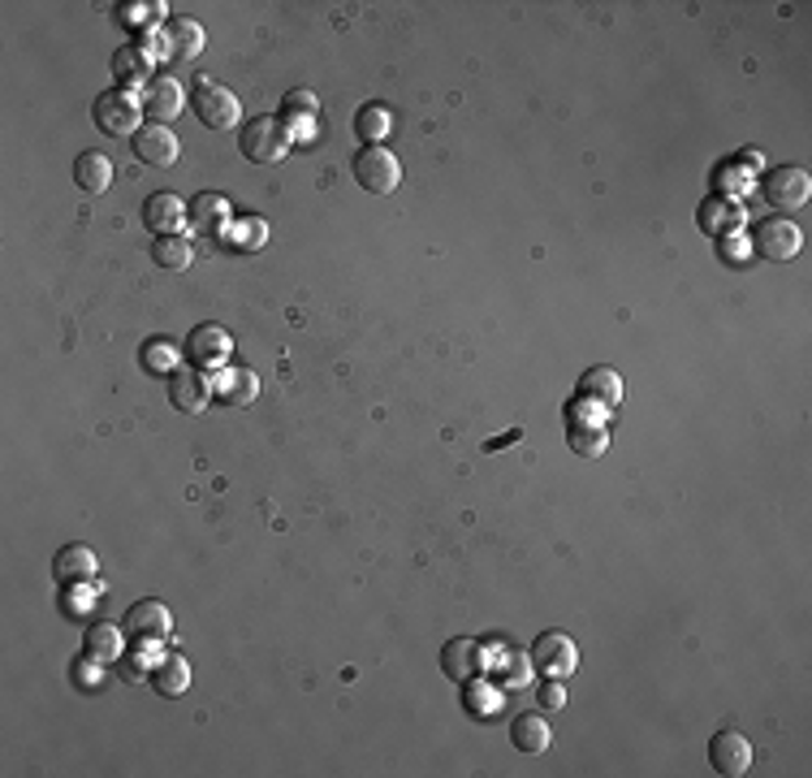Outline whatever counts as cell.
Listing matches in <instances>:
<instances>
[{
    "label": "cell",
    "mask_w": 812,
    "mask_h": 778,
    "mask_svg": "<svg viewBox=\"0 0 812 778\" xmlns=\"http://www.w3.org/2000/svg\"><path fill=\"white\" fill-rule=\"evenodd\" d=\"M238 147L251 165H277L294 147V134L282 125V118H251L238 130Z\"/></svg>",
    "instance_id": "obj_1"
},
{
    "label": "cell",
    "mask_w": 812,
    "mask_h": 778,
    "mask_svg": "<svg viewBox=\"0 0 812 778\" xmlns=\"http://www.w3.org/2000/svg\"><path fill=\"white\" fill-rule=\"evenodd\" d=\"M91 118L96 125L109 134V139H134L147 121H143V105L139 96H130L125 87H113V91H100L96 105H91Z\"/></svg>",
    "instance_id": "obj_2"
},
{
    "label": "cell",
    "mask_w": 812,
    "mask_h": 778,
    "mask_svg": "<svg viewBox=\"0 0 812 778\" xmlns=\"http://www.w3.org/2000/svg\"><path fill=\"white\" fill-rule=\"evenodd\" d=\"M190 105H195V118L204 121L208 130H233L242 121V105L226 83L217 78H195L190 87Z\"/></svg>",
    "instance_id": "obj_3"
},
{
    "label": "cell",
    "mask_w": 812,
    "mask_h": 778,
    "mask_svg": "<svg viewBox=\"0 0 812 778\" xmlns=\"http://www.w3.org/2000/svg\"><path fill=\"white\" fill-rule=\"evenodd\" d=\"M350 174H354V182H359L363 190H372V195H389V190L403 182V165H398V156H394L389 147H381V143H363V147L354 152V161H350Z\"/></svg>",
    "instance_id": "obj_4"
},
{
    "label": "cell",
    "mask_w": 812,
    "mask_h": 778,
    "mask_svg": "<svg viewBox=\"0 0 812 778\" xmlns=\"http://www.w3.org/2000/svg\"><path fill=\"white\" fill-rule=\"evenodd\" d=\"M527 661H531V670H540L545 679H567V675L580 670V649H575V640H571L567 632H545V636H536Z\"/></svg>",
    "instance_id": "obj_5"
},
{
    "label": "cell",
    "mask_w": 812,
    "mask_h": 778,
    "mask_svg": "<svg viewBox=\"0 0 812 778\" xmlns=\"http://www.w3.org/2000/svg\"><path fill=\"white\" fill-rule=\"evenodd\" d=\"M753 246L756 255L782 264V260H795L800 255L804 234H800V226L791 217H760V221H753Z\"/></svg>",
    "instance_id": "obj_6"
},
{
    "label": "cell",
    "mask_w": 812,
    "mask_h": 778,
    "mask_svg": "<svg viewBox=\"0 0 812 778\" xmlns=\"http://www.w3.org/2000/svg\"><path fill=\"white\" fill-rule=\"evenodd\" d=\"M125 636L139 640V645H156V640H169L174 636V614L165 601H134L125 610Z\"/></svg>",
    "instance_id": "obj_7"
},
{
    "label": "cell",
    "mask_w": 812,
    "mask_h": 778,
    "mask_svg": "<svg viewBox=\"0 0 812 778\" xmlns=\"http://www.w3.org/2000/svg\"><path fill=\"white\" fill-rule=\"evenodd\" d=\"M760 190H765V199H769V208H778V212H795V208H804L812 195V182L804 169H795V165H778V169H769L765 182H760Z\"/></svg>",
    "instance_id": "obj_8"
},
{
    "label": "cell",
    "mask_w": 812,
    "mask_h": 778,
    "mask_svg": "<svg viewBox=\"0 0 812 778\" xmlns=\"http://www.w3.org/2000/svg\"><path fill=\"white\" fill-rule=\"evenodd\" d=\"M709 761H713V770L726 778H739L753 770V739L744 735V731H735V726H726V731H717L713 735V744H709Z\"/></svg>",
    "instance_id": "obj_9"
},
{
    "label": "cell",
    "mask_w": 812,
    "mask_h": 778,
    "mask_svg": "<svg viewBox=\"0 0 812 778\" xmlns=\"http://www.w3.org/2000/svg\"><path fill=\"white\" fill-rule=\"evenodd\" d=\"M161 57H169L174 65H190V61L204 53V26L195 18H169L161 26V44H156Z\"/></svg>",
    "instance_id": "obj_10"
},
{
    "label": "cell",
    "mask_w": 812,
    "mask_h": 778,
    "mask_svg": "<svg viewBox=\"0 0 812 778\" xmlns=\"http://www.w3.org/2000/svg\"><path fill=\"white\" fill-rule=\"evenodd\" d=\"M139 105H143V118L147 121H161V125H169V121L182 113V105H186V96H182V83L169 78V74H152L147 83H143V96H139Z\"/></svg>",
    "instance_id": "obj_11"
},
{
    "label": "cell",
    "mask_w": 812,
    "mask_h": 778,
    "mask_svg": "<svg viewBox=\"0 0 812 778\" xmlns=\"http://www.w3.org/2000/svg\"><path fill=\"white\" fill-rule=\"evenodd\" d=\"M233 355V338L221 325H199L186 338V360L195 368H226Z\"/></svg>",
    "instance_id": "obj_12"
},
{
    "label": "cell",
    "mask_w": 812,
    "mask_h": 778,
    "mask_svg": "<svg viewBox=\"0 0 812 778\" xmlns=\"http://www.w3.org/2000/svg\"><path fill=\"white\" fill-rule=\"evenodd\" d=\"M208 398H212V381L204 376V368L190 363V368H177L169 376V403L182 416H199L208 407Z\"/></svg>",
    "instance_id": "obj_13"
},
{
    "label": "cell",
    "mask_w": 812,
    "mask_h": 778,
    "mask_svg": "<svg viewBox=\"0 0 812 778\" xmlns=\"http://www.w3.org/2000/svg\"><path fill=\"white\" fill-rule=\"evenodd\" d=\"M177 152H182V143H177V134L169 125H161V121H147L139 134H134V156L143 161V165H156V169H169L177 161Z\"/></svg>",
    "instance_id": "obj_14"
},
{
    "label": "cell",
    "mask_w": 812,
    "mask_h": 778,
    "mask_svg": "<svg viewBox=\"0 0 812 778\" xmlns=\"http://www.w3.org/2000/svg\"><path fill=\"white\" fill-rule=\"evenodd\" d=\"M441 670H446L454 683H471V679H480V670H484V645H480V640H471V636H454V640H446V645H441Z\"/></svg>",
    "instance_id": "obj_15"
},
{
    "label": "cell",
    "mask_w": 812,
    "mask_h": 778,
    "mask_svg": "<svg viewBox=\"0 0 812 778\" xmlns=\"http://www.w3.org/2000/svg\"><path fill=\"white\" fill-rule=\"evenodd\" d=\"M233 221V208L226 195H212V190H204V195H195V204H190V226H195V234L199 239H212L221 242L226 234V226Z\"/></svg>",
    "instance_id": "obj_16"
},
{
    "label": "cell",
    "mask_w": 812,
    "mask_h": 778,
    "mask_svg": "<svg viewBox=\"0 0 812 778\" xmlns=\"http://www.w3.org/2000/svg\"><path fill=\"white\" fill-rule=\"evenodd\" d=\"M96 571H100V558H96V549H87V545H61L57 558H53L57 584H87Z\"/></svg>",
    "instance_id": "obj_17"
},
{
    "label": "cell",
    "mask_w": 812,
    "mask_h": 778,
    "mask_svg": "<svg viewBox=\"0 0 812 778\" xmlns=\"http://www.w3.org/2000/svg\"><path fill=\"white\" fill-rule=\"evenodd\" d=\"M143 221H147V230L161 239V234H177L182 230V221H186V204L177 199L174 190H156V195H147V204H143Z\"/></svg>",
    "instance_id": "obj_18"
},
{
    "label": "cell",
    "mask_w": 812,
    "mask_h": 778,
    "mask_svg": "<svg viewBox=\"0 0 812 778\" xmlns=\"http://www.w3.org/2000/svg\"><path fill=\"white\" fill-rule=\"evenodd\" d=\"M255 394H260V376L251 368H226L212 381V398L226 407H246V403H255Z\"/></svg>",
    "instance_id": "obj_19"
},
{
    "label": "cell",
    "mask_w": 812,
    "mask_h": 778,
    "mask_svg": "<svg viewBox=\"0 0 812 778\" xmlns=\"http://www.w3.org/2000/svg\"><path fill=\"white\" fill-rule=\"evenodd\" d=\"M580 398L596 407H618L623 403V376L614 368H588L580 376Z\"/></svg>",
    "instance_id": "obj_20"
},
{
    "label": "cell",
    "mask_w": 812,
    "mask_h": 778,
    "mask_svg": "<svg viewBox=\"0 0 812 778\" xmlns=\"http://www.w3.org/2000/svg\"><path fill=\"white\" fill-rule=\"evenodd\" d=\"M83 654L100 661H117L125 654V627H117L109 618H96L87 632H83Z\"/></svg>",
    "instance_id": "obj_21"
},
{
    "label": "cell",
    "mask_w": 812,
    "mask_h": 778,
    "mask_svg": "<svg viewBox=\"0 0 812 778\" xmlns=\"http://www.w3.org/2000/svg\"><path fill=\"white\" fill-rule=\"evenodd\" d=\"M74 182H78V190H87V195H105V190L113 186V161H109L105 152H83V156L74 161Z\"/></svg>",
    "instance_id": "obj_22"
},
{
    "label": "cell",
    "mask_w": 812,
    "mask_h": 778,
    "mask_svg": "<svg viewBox=\"0 0 812 778\" xmlns=\"http://www.w3.org/2000/svg\"><path fill=\"white\" fill-rule=\"evenodd\" d=\"M113 78L121 87H134V83H147L152 78V53L139 48V44H125L113 53Z\"/></svg>",
    "instance_id": "obj_23"
},
{
    "label": "cell",
    "mask_w": 812,
    "mask_h": 778,
    "mask_svg": "<svg viewBox=\"0 0 812 778\" xmlns=\"http://www.w3.org/2000/svg\"><path fill=\"white\" fill-rule=\"evenodd\" d=\"M549 739H553V731H549L545 714H519V719L511 722V744L519 753H545Z\"/></svg>",
    "instance_id": "obj_24"
},
{
    "label": "cell",
    "mask_w": 812,
    "mask_h": 778,
    "mask_svg": "<svg viewBox=\"0 0 812 778\" xmlns=\"http://www.w3.org/2000/svg\"><path fill=\"white\" fill-rule=\"evenodd\" d=\"M152 688L161 692V697H182L186 688H190V666L182 654H169V658H161L152 666Z\"/></svg>",
    "instance_id": "obj_25"
},
{
    "label": "cell",
    "mask_w": 812,
    "mask_h": 778,
    "mask_svg": "<svg viewBox=\"0 0 812 778\" xmlns=\"http://www.w3.org/2000/svg\"><path fill=\"white\" fill-rule=\"evenodd\" d=\"M264 239H268V226H264L260 217H251V212L233 217L230 226H226V234H221V242H226V246H238V251H260Z\"/></svg>",
    "instance_id": "obj_26"
},
{
    "label": "cell",
    "mask_w": 812,
    "mask_h": 778,
    "mask_svg": "<svg viewBox=\"0 0 812 778\" xmlns=\"http://www.w3.org/2000/svg\"><path fill=\"white\" fill-rule=\"evenodd\" d=\"M320 113V100H316V91H307V87H294L282 96V125H311Z\"/></svg>",
    "instance_id": "obj_27"
},
{
    "label": "cell",
    "mask_w": 812,
    "mask_h": 778,
    "mask_svg": "<svg viewBox=\"0 0 812 778\" xmlns=\"http://www.w3.org/2000/svg\"><path fill=\"white\" fill-rule=\"evenodd\" d=\"M567 446H571L580 459H601L605 446H610V428H601V424H571Z\"/></svg>",
    "instance_id": "obj_28"
},
{
    "label": "cell",
    "mask_w": 812,
    "mask_h": 778,
    "mask_svg": "<svg viewBox=\"0 0 812 778\" xmlns=\"http://www.w3.org/2000/svg\"><path fill=\"white\" fill-rule=\"evenodd\" d=\"M152 260H156L161 269H169V273H182V269H190L195 251H190V242L182 239V234H161L156 246H152Z\"/></svg>",
    "instance_id": "obj_29"
},
{
    "label": "cell",
    "mask_w": 812,
    "mask_h": 778,
    "mask_svg": "<svg viewBox=\"0 0 812 778\" xmlns=\"http://www.w3.org/2000/svg\"><path fill=\"white\" fill-rule=\"evenodd\" d=\"M735 226H739V208L731 199H709L700 208V230L704 234H731Z\"/></svg>",
    "instance_id": "obj_30"
},
{
    "label": "cell",
    "mask_w": 812,
    "mask_h": 778,
    "mask_svg": "<svg viewBox=\"0 0 812 778\" xmlns=\"http://www.w3.org/2000/svg\"><path fill=\"white\" fill-rule=\"evenodd\" d=\"M354 134H359L363 143H381V139L389 134V109H385V105H363V109L354 113Z\"/></svg>",
    "instance_id": "obj_31"
},
{
    "label": "cell",
    "mask_w": 812,
    "mask_h": 778,
    "mask_svg": "<svg viewBox=\"0 0 812 778\" xmlns=\"http://www.w3.org/2000/svg\"><path fill=\"white\" fill-rule=\"evenodd\" d=\"M143 368L152 372V376H174L177 372V347L169 338H152V342H143Z\"/></svg>",
    "instance_id": "obj_32"
},
{
    "label": "cell",
    "mask_w": 812,
    "mask_h": 778,
    "mask_svg": "<svg viewBox=\"0 0 812 778\" xmlns=\"http://www.w3.org/2000/svg\"><path fill=\"white\" fill-rule=\"evenodd\" d=\"M74 683H78L83 692H91V688H100V683H105V670H100V658H91V654H83V658L74 661Z\"/></svg>",
    "instance_id": "obj_33"
},
{
    "label": "cell",
    "mask_w": 812,
    "mask_h": 778,
    "mask_svg": "<svg viewBox=\"0 0 812 778\" xmlns=\"http://www.w3.org/2000/svg\"><path fill=\"white\" fill-rule=\"evenodd\" d=\"M125 26H147V22H156L161 18V4H147V0H139V4H121V13H117Z\"/></svg>",
    "instance_id": "obj_34"
},
{
    "label": "cell",
    "mask_w": 812,
    "mask_h": 778,
    "mask_svg": "<svg viewBox=\"0 0 812 778\" xmlns=\"http://www.w3.org/2000/svg\"><path fill=\"white\" fill-rule=\"evenodd\" d=\"M540 705H545V710H562V705H567V688H562V679H545V688H540Z\"/></svg>",
    "instance_id": "obj_35"
},
{
    "label": "cell",
    "mask_w": 812,
    "mask_h": 778,
    "mask_svg": "<svg viewBox=\"0 0 812 778\" xmlns=\"http://www.w3.org/2000/svg\"><path fill=\"white\" fill-rule=\"evenodd\" d=\"M527 666H531V661L519 658V654H511L506 670H502V683H511V688H523V683H527Z\"/></svg>",
    "instance_id": "obj_36"
}]
</instances>
